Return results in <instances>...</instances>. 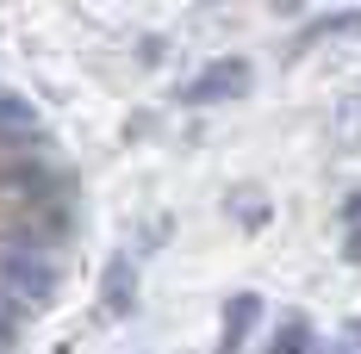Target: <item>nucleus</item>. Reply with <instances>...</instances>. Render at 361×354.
I'll use <instances>...</instances> for the list:
<instances>
[{
    "mask_svg": "<svg viewBox=\"0 0 361 354\" xmlns=\"http://www.w3.org/2000/svg\"><path fill=\"white\" fill-rule=\"evenodd\" d=\"M81 248V180L44 112L0 81V354L56 305Z\"/></svg>",
    "mask_w": 361,
    "mask_h": 354,
    "instance_id": "1",
    "label": "nucleus"
}]
</instances>
